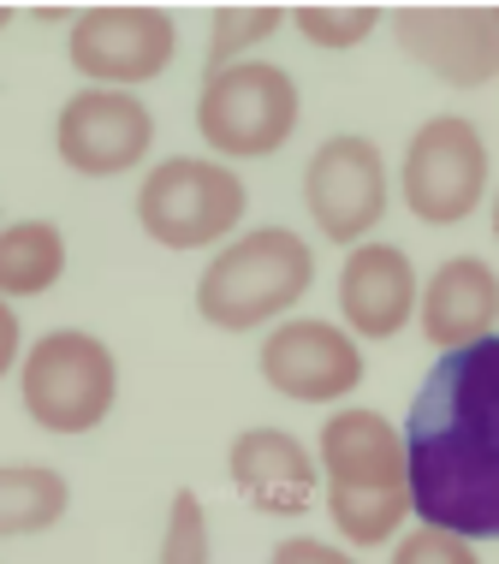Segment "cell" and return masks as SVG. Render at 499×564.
Returning <instances> with one entry per match:
<instances>
[{
	"label": "cell",
	"instance_id": "d6986e66",
	"mask_svg": "<svg viewBox=\"0 0 499 564\" xmlns=\"http://www.w3.org/2000/svg\"><path fill=\"white\" fill-rule=\"evenodd\" d=\"M297 30H304L310 48H327V54H345V48H362V42L375 36V24L387 19L381 7H369V0H315V7H297L285 12Z\"/></svg>",
	"mask_w": 499,
	"mask_h": 564
},
{
	"label": "cell",
	"instance_id": "2e32d148",
	"mask_svg": "<svg viewBox=\"0 0 499 564\" xmlns=\"http://www.w3.org/2000/svg\"><path fill=\"white\" fill-rule=\"evenodd\" d=\"M66 273V238L54 220H12L0 226V297H42Z\"/></svg>",
	"mask_w": 499,
	"mask_h": 564
},
{
	"label": "cell",
	"instance_id": "7c38bea8",
	"mask_svg": "<svg viewBox=\"0 0 499 564\" xmlns=\"http://www.w3.org/2000/svg\"><path fill=\"white\" fill-rule=\"evenodd\" d=\"M399 48L452 89H481L499 78V30L488 7H399Z\"/></svg>",
	"mask_w": 499,
	"mask_h": 564
},
{
	"label": "cell",
	"instance_id": "5bb4252c",
	"mask_svg": "<svg viewBox=\"0 0 499 564\" xmlns=\"http://www.w3.org/2000/svg\"><path fill=\"white\" fill-rule=\"evenodd\" d=\"M232 487L268 517H304L315 506V452L285 429H245L226 452Z\"/></svg>",
	"mask_w": 499,
	"mask_h": 564
},
{
	"label": "cell",
	"instance_id": "6da1fadb",
	"mask_svg": "<svg viewBox=\"0 0 499 564\" xmlns=\"http://www.w3.org/2000/svg\"><path fill=\"white\" fill-rule=\"evenodd\" d=\"M399 440L422 523L458 541H499V339L441 350Z\"/></svg>",
	"mask_w": 499,
	"mask_h": 564
},
{
	"label": "cell",
	"instance_id": "8992f818",
	"mask_svg": "<svg viewBox=\"0 0 499 564\" xmlns=\"http://www.w3.org/2000/svg\"><path fill=\"white\" fill-rule=\"evenodd\" d=\"M245 208V178L208 155H173L149 166V178L138 185V226L161 250H208L226 232H238Z\"/></svg>",
	"mask_w": 499,
	"mask_h": 564
},
{
	"label": "cell",
	"instance_id": "ba28073f",
	"mask_svg": "<svg viewBox=\"0 0 499 564\" xmlns=\"http://www.w3.org/2000/svg\"><path fill=\"white\" fill-rule=\"evenodd\" d=\"M66 59L96 89H138L155 84L178 59V24L161 7H89L72 19Z\"/></svg>",
	"mask_w": 499,
	"mask_h": 564
},
{
	"label": "cell",
	"instance_id": "e0dca14e",
	"mask_svg": "<svg viewBox=\"0 0 499 564\" xmlns=\"http://www.w3.org/2000/svg\"><path fill=\"white\" fill-rule=\"evenodd\" d=\"M72 511V481L48 464H0V541L42 535Z\"/></svg>",
	"mask_w": 499,
	"mask_h": 564
},
{
	"label": "cell",
	"instance_id": "5b68a950",
	"mask_svg": "<svg viewBox=\"0 0 499 564\" xmlns=\"http://www.w3.org/2000/svg\"><path fill=\"white\" fill-rule=\"evenodd\" d=\"M297 78L274 59H238V66L203 78L196 96V131L226 161H268L297 131Z\"/></svg>",
	"mask_w": 499,
	"mask_h": 564
},
{
	"label": "cell",
	"instance_id": "484cf974",
	"mask_svg": "<svg viewBox=\"0 0 499 564\" xmlns=\"http://www.w3.org/2000/svg\"><path fill=\"white\" fill-rule=\"evenodd\" d=\"M488 12H493V30H499V7H488Z\"/></svg>",
	"mask_w": 499,
	"mask_h": 564
},
{
	"label": "cell",
	"instance_id": "7402d4cb",
	"mask_svg": "<svg viewBox=\"0 0 499 564\" xmlns=\"http://www.w3.org/2000/svg\"><path fill=\"white\" fill-rule=\"evenodd\" d=\"M268 564H357L345 546H327V541H315V535H292V541H280L274 553H268Z\"/></svg>",
	"mask_w": 499,
	"mask_h": 564
},
{
	"label": "cell",
	"instance_id": "cb8c5ba5",
	"mask_svg": "<svg viewBox=\"0 0 499 564\" xmlns=\"http://www.w3.org/2000/svg\"><path fill=\"white\" fill-rule=\"evenodd\" d=\"M493 238H499V191H493Z\"/></svg>",
	"mask_w": 499,
	"mask_h": 564
},
{
	"label": "cell",
	"instance_id": "44dd1931",
	"mask_svg": "<svg viewBox=\"0 0 499 564\" xmlns=\"http://www.w3.org/2000/svg\"><path fill=\"white\" fill-rule=\"evenodd\" d=\"M392 564H481L470 541L446 535V529H411L404 541H392Z\"/></svg>",
	"mask_w": 499,
	"mask_h": 564
},
{
	"label": "cell",
	"instance_id": "8fae6325",
	"mask_svg": "<svg viewBox=\"0 0 499 564\" xmlns=\"http://www.w3.org/2000/svg\"><path fill=\"white\" fill-rule=\"evenodd\" d=\"M155 143V113L131 89H78L54 119V149L78 178L131 173Z\"/></svg>",
	"mask_w": 499,
	"mask_h": 564
},
{
	"label": "cell",
	"instance_id": "3957f363",
	"mask_svg": "<svg viewBox=\"0 0 499 564\" xmlns=\"http://www.w3.org/2000/svg\"><path fill=\"white\" fill-rule=\"evenodd\" d=\"M315 280V250L292 226H256L220 243L215 262L196 273V315L220 333H250L304 303Z\"/></svg>",
	"mask_w": 499,
	"mask_h": 564
},
{
	"label": "cell",
	"instance_id": "277c9868",
	"mask_svg": "<svg viewBox=\"0 0 499 564\" xmlns=\"http://www.w3.org/2000/svg\"><path fill=\"white\" fill-rule=\"evenodd\" d=\"M19 399L24 416L48 434H96L113 416L119 399V362L108 339L84 327H54L19 357Z\"/></svg>",
	"mask_w": 499,
	"mask_h": 564
},
{
	"label": "cell",
	"instance_id": "4fadbf2b",
	"mask_svg": "<svg viewBox=\"0 0 499 564\" xmlns=\"http://www.w3.org/2000/svg\"><path fill=\"white\" fill-rule=\"evenodd\" d=\"M411 310H416V268L399 243H357L339 268V315H345V333L362 345V339H392V333L411 327Z\"/></svg>",
	"mask_w": 499,
	"mask_h": 564
},
{
	"label": "cell",
	"instance_id": "d4e9b609",
	"mask_svg": "<svg viewBox=\"0 0 499 564\" xmlns=\"http://www.w3.org/2000/svg\"><path fill=\"white\" fill-rule=\"evenodd\" d=\"M12 24V7H0V30H7Z\"/></svg>",
	"mask_w": 499,
	"mask_h": 564
},
{
	"label": "cell",
	"instance_id": "7a4b0ae2",
	"mask_svg": "<svg viewBox=\"0 0 499 564\" xmlns=\"http://www.w3.org/2000/svg\"><path fill=\"white\" fill-rule=\"evenodd\" d=\"M322 494L327 517L351 546H387L399 541L411 517V481H404V440L399 429L369 404L333 410L322 422Z\"/></svg>",
	"mask_w": 499,
	"mask_h": 564
},
{
	"label": "cell",
	"instance_id": "603a6c76",
	"mask_svg": "<svg viewBox=\"0 0 499 564\" xmlns=\"http://www.w3.org/2000/svg\"><path fill=\"white\" fill-rule=\"evenodd\" d=\"M24 357V333H19V315H12V303L0 297V380H7L12 369H19Z\"/></svg>",
	"mask_w": 499,
	"mask_h": 564
},
{
	"label": "cell",
	"instance_id": "9c48e42d",
	"mask_svg": "<svg viewBox=\"0 0 499 564\" xmlns=\"http://www.w3.org/2000/svg\"><path fill=\"white\" fill-rule=\"evenodd\" d=\"M304 208L315 220V232L327 243H369V232L387 215V155L375 137L339 131L304 166Z\"/></svg>",
	"mask_w": 499,
	"mask_h": 564
},
{
	"label": "cell",
	"instance_id": "9a60e30c",
	"mask_svg": "<svg viewBox=\"0 0 499 564\" xmlns=\"http://www.w3.org/2000/svg\"><path fill=\"white\" fill-rule=\"evenodd\" d=\"M416 315H422V333L441 350H464L488 339V327L499 322V273L481 256H452L416 292Z\"/></svg>",
	"mask_w": 499,
	"mask_h": 564
},
{
	"label": "cell",
	"instance_id": "30bf717a",
	"mask_svg": "<svg viewBox=\"0 0 499 564\" xmlns=\"http://www.w3.org/2000/svg\"><path fill=\"white\" fill-rule=\"evenodd\" d=\"M262 380L292 404H339L362 387V345L345 327L315 322V315H292L268 333L262 357H256Z\"/></svg>",
	"mask_w": 499,
	"mask_h": 564
},
{
	"label": "cell",
	"instance_id": "ac0fdd59",
	"mask_svg": "<svg viewBox=\"0 0 499 564\" xmlns=\"http://www.w3.org/2000/svg\"><path fill=\"white\" fill-rule=\"evenodd\" d=\"M285 24V7H215L208 19V59H203V78L238 66V59L256 54V42H268Z\"/></svg>",
	"mask_w": 499,
	"mask_h": 564
},
{
	"label": "cell",
	"instance_id": "52a82bcc",
	"mask_svg": "<svg viewBox=\"0 0 499 564\" xmlns=\"http://www.w3.org/2000/svg\"><path fill=\"white\" fill-rule=\"evenodd\" d=\"M399 191H404V208L422 226L470 220L481 208V196H488V143H481V131L458 113H434L404 143Z\"/></svg>",
	"mask_w": 499,
	"mask_h": 564
},
{
	"label": "cell",
	"instance_id": "ffe728a7",
	"mask_svg": "<svg viewBox=\"0 0 499 564\" xmlns=\"http://www.w3.org/2000/svg\"><path fill=\"white\" fill-rule=\"evenodd\" d=\"M161 564H208V511L191 487H178L166 506V535H161Z\"/></svg>",
	"mask_w": 499,
	"mask_h": 564
}]
</instances>
